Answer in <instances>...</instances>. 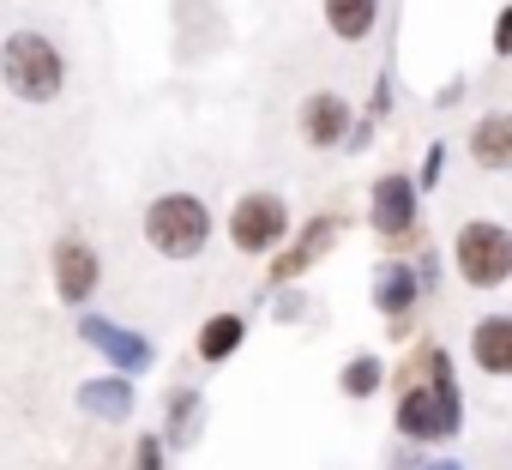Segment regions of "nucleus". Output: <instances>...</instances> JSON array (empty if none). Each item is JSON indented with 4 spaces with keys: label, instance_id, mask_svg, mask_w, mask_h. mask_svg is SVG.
Here are the masks:
<instances>
[{
    "label": "nucleus",
    "instance_id": "nucleus-1",
    "mask_svg": "<svg viewBox=\"0 0 512 470\" xmlns=\"http://www.w3.org/2000/svg\"><path fill=\"white\" fill-rule=\"evenodd\" d=\"M0 79L19 103H55L67 85V61L43 31H13L7 49H0Z\"/></svg>",
    "mask_w": 512,
    "mask_h": 470
},
{
    "label": "nucleus",
    "instance_id": "nucleus-2",
    "mask_svg": "<svg viewBox=\"0 0 512 470\" xmlns=\"http://www.w3.org/2000/svg\"><path fill=\"white\" fill-rule=\"evenodd\" d=\"M145 242L163 260H199L211 242V211L199 193H157L145 205Z\"/></svg>",
    "mask_w": 512,
    "mask_h": 470
},
{
    "label": "nucleus",
    "instance_id": "nucleus-3",
    "mask_svg": "<svg viewBox=\"0 0 512 470\" xmlns=\"http://www.w3.org/2000/svg\"><path fill=\"white\" fill-rule=\"evenodd\" d=\"M398 428L416 440H446L458 428V386H452V368L440 350H428V380H416L398 398Z\"/></svg>",
    "mask_w": 512,
    "mask_h": 470
},
{
    "label": "nucleus",
    "instance_id": "nucleus-4",
    "mask_svg": "<svg viewBox=\"0 0 512 470\" xmlns=\"http://www.w3.org/2000/svg\"><path fill=\"white\" fill-rule=\"evenodd\" d=\"M290 235V205H284V193H241L235 199V211H229V248L235 254H247V260H260V254H272L278 242Z\"/></svg>",
    "mask_w": 512,
    "mask_h": 470
},
{
    "label": "nucleus",
    "instance_id": "nucleus-5",
    "mask_svg": "<svg viewBox=\"0 0 512 470\" xmlns=\"http://www.w3.org/2000/svg\"><path fill=\"white\" fill-rule=\"evenodd\" d=\"M452 254H458V272H464L470 290H500L512 278V235L500 223H488V217H476V223L458 229V248Z\"/></svg>",
    "mask_w": 512,
    "mask_h": 470
},
{
    "label": "nucleus",
    "instance_id": "nucleus-6",
    "mask_svg": "<svg viewBox=\"0 0 512 470\" xmlns=\"http://www.w3.org/2000/svg\"><path fill=\"white\" fill-rule=\"evenodd\" d=\"M49 266H55V296H61L67 308H85V302L97 296L103 260H97V248H91V242H79V235H61L55 254H49Z\"/></svg>",
    "mask_w": 512,
    "mask_h": 470
},
{
    "label": "nucleus",
    "instance_id": "nucleus-7",
    "mask_svg": "<svg viewBox=\"0 0 512 470\" xmlns=\"http://www.w3.org/2000/svg\"><path fill=\"white\" fill-rule=\"evenodd\" d=\"M296 127H302V139H308V145H338V139H344V127H350V103H344L338 91H314V97L302 103Z\"/></svg>",
    "mask_w": 512,
    "mask_h": 470
},
{
    "label": "nucleus",
    "instance_id": "nucleus-8",
    "mask_svg": "<svg viewBox=\"0 0 512 470\" xmlns=\"http://www.w3.org/2000/svg\"><path fill=\"white\" fill-rule=\"evenodd\" d=\"M470 356H476L482 374H512V320L506 314H488L470 332Z\"/></svg>",
    "mask_w": 512,
    "mask_h": 470
},
{
    "label": "nucleus",
    "instance_id": "nucleus-9",
    "mask_svg": "<svg viewBox=\"0 0 512 470\" xmlns=\"http://www.w3.org/2000/svg\"><path fill=\"white\" fill-rule=\"evenodd\" d=\"M470 157L482 169H506L512 163V115H482L470 133Z\"/></svg>",
    "mask_w": 512,
    "mask_h": 470
},
{
    "label": "nucleus",
    "instance_id": "nucleus-10",
    "mask_svg": "<svg viewBox=\"0 0 512 470\" xmlns=\"http://www.w3.org/2000/svg\"><path fill=\"white\" fill-rule=\"evenodd\" d=\"M380 19V0H326V25L338 43H362Z\"/></svg>",
    "mask_w": 512,
    "mask_h": 470
},
{
    "label": "nucleus",
    "instance_id": "nucleus-11",
    "mask_svg": "<svg viewBox=\"0 0 512 470\" xmlns=\"http://www.w3.org/2000/svg\"><path fill=\"white\" fill-rule=\"evenodd\" d=\"M374 223H380V235H410L416 211H410V181H404V175H392V181L380 187V199H374Z\"/></svg>",
    "mask_w": 512,
    "mask_h": 470
},
{
    "label": "nucleus",
    "instance_id": "nucleus-12",
    "mask_svg": "<svg viewBox=\"0 0 512 470\" xmlns=\"http://www.w3.org/2000/svg\"><path fill=\"white\" fill-rule=\"evenodd\" d=\"M241 338H247V326H241V314H211L205 320V332H199V362H229L235 350H241Z\"/></svg>",
    "mask_w": 512,
    "mask_h": 470
},
{
    "label": "nucleus",
    "instance_id": "nucleus-13",
    "mask_svg": "<svg viewBox=\"0 0 512 470\" xmlns=\"http://www.w3.org/2000/svg\"><path fill=\"white\" fill-rule=\"evenodd\" d=\"M374 386H380V356H356V362L344 368V392H350V398H368Z\"/></svg>",
    "mask_w": 512,
    "mask_h": 470
},
{
    "label": "nucleus",
    "instance_id": "nucleus-14",
    "mask_svg": "<svg viewBox=\"0 0 512 470\" xmlns=\"http://www.w3.org/2000/svg\"><path fill=\"white\" fill-rule=\"evenodd\" d=\"M157 458H163V446L145 434V440H139V470H157Z\"/></svg>",
    "mask_w": 512,
    "mask_h": 470
}]
</instances>
